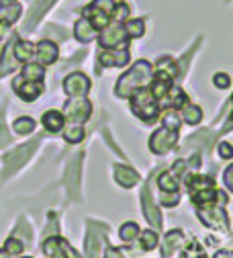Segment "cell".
Instances as JSON below:
<instances>
[{
	"label": "cell",
	"mask_w": 233,
	"mask_h": 258,
	"mask_svg": "<svg viewBox=\"0 0 233 258\" xmlns=\"http://www.w3.org/2000/svg\"><path fill=\"white\" fill-rule=\"evenodd\" d=\"M139 236H141V246H143L145 250H153V248L158 246V234H156L153 230H145V232H141Z\"/></svg>",
	"instance_id": "f546056e"
},
{
	"label": "cell",
	"mask_w": 233,
	"mask_h": 258,
	"mask_svg": "<svg viewBox=\"0 0 233 258\" xmlns=\"http://www.w3.org/2000/svg\"><path fill=\"white\" fill-rule=\"evenodd\" d=\"M98 61H101L103 66H125L129 61V51L127 49H107L101 53Z\"/></svg>",
	"instance_id": "9a60e30c"
},
{
	"label": "cell",
	"mask_w": 233,
	"mask_h": 258,
	"mask_svg": "<svg viewBox=\"0 0 233 258\" xmlns=\"http://www.w3.org/2000/svg\"><path fill=\"white\" fill-rule=\"evenodd\" d=\"M101 244H103V236L101 232H94V230H88V238H86V254L88 258H98L101 254Z\"/></svg>",
	"instance_id": "ffe728a7"
},
{
	"label": "cell",
	"mask_w": 233,
	"mask_h": 258,
	"mask_svg": "<svg viewBox=\"0 0 233 258\" xmlns=\"http://www.w3.org/2000/svg\"><path fill=\"white\" fill-rule=\"evenodd\" d=\"M90 90V80L86 74L82 72H74L68 78L63 80V92L72 96V99H78V96H86Z\"/></svg>",
	"instance_id": "9c48e42d"
},
{
	"label": "cell",
	"mask_w": 233,
	"mask_h": 258,
	"mask_svg": "<svg viewBox=\"0 0 233 258\" xmlns=\"http://www.w3.org/2000/svg\"><path fill=\"white\" fill-rule=\"evenodd\" d=\"M184 234L180 232V230H174V232H170L168 236H166V240H164V248H162V256L164 258H172L174 256V252H178V250H184L186 246H184Z\"/></svg>",
	"instance_id": "7c38bea8"
},
{
	"label": "cell",
	"mask_w": 233,
	"mask_h": 258,
	"mask_svg": "<svg viewBox=\"0 0 233 258\" xmlns=\"http://www.w3.org/2000/svg\"><path fill=\"white\" fill-rule=\"evenodd\" d=\"M182 119L186 121V123H190V125H196V123H201V119H203V109L198 107V105H186L184 107V115H182Z\"/></svg>",
	"instance_id": "d4e9b609"
},
{
	"label": "cell",
	"mask_w": 233,
	"mask_h": 258,
	"mask_svg": "<svg viewBox=\"0 0 233 258\" xmlns=\"http://www.w3.org/2000/svg\"><path fill=\"white\" fill-rule=\"evenodd\" d=\"M25 80H31V82H41L43 76H45V68L41 66V63H29L23 68V74H21Z\"/></svg>",
	"instance_id": "7402d4cb"
},
{
	"label": "cell",
	"mask_w": 233,
	"mask_h": 258,
	"mask_svg": "<svg viewBox=\"0 0 233 258\" xmlns=\"http://www.w3.org/2000/svg\"><path fill=\"white\" fill-rule=\"evenodd\" d=\"M113 11H115L113 0H94L90 7L84 9V19H88L96 31H103L105 27L111 25Z\"/></svg>",
	"instance_id": "3957f363"
},
{
	"label": "cell",
	"mask_w": 233,
	"mask_h": 258,
	"mask_svg": "<svg viewBox=\"0 0 233 258\" xmlns=\"http://www.w3.org/2000/svg\"><path fill=\"white\" fill-rule=\"evenodd\" d=\"M131 111L135 113L139 119H143L145 123H153L160 115V103L153 96L151 88L149 86H143V88H137L131 96Z\"/></svg>",
	"instance_id": "7a4b0ae2"
},
{
	"label": "cell",
	"mask_w": 233,
	"mask_h": 258,
	"mask_svg": "<svg viewBox=\"0 0 233 258\" xmlns=\"http://www.w3.org/2000/svg\"><path fill=\"white\" fill-rule=\"evenodd\" d=\"M90 113H92V105H90V101L84 99V96H78V99H72L63 105V117L76 125L88 121Z\"/></svg>",
	"instance_id": "5b68a950"
},
{
	"label": "cell",
	"mask_w": 233,
	"mask_h": 258,
	"mask_svg": "<svg viewBox=\"0 0 233 258\" xmlns=\"http://www.w3.org/2000/svg\"><path fill=\"white\" fill-rule=\"evenodd\" d=\"M229 82H231V80H229L227 74H215V76H213V84H215L217 88H227Z\"/></svg>",
	"instance_id": "836d02e7"
},
{
	"label": "cell",
	"mask_w": 233,
	"mask_h": 258,
	"mask_svg": "<svg viewBox=\"0 0 233 258\" xmlns=\"http://www.w3.org/2000/svg\"><path fill=\"white\" fill-rule=\"evenodd\" d=\"M129 17V7L125 5V3H121V5H115V11H113V19L117 21V23H121V21H125Z\"/></svg>",
	"instance_id": "1f68e13d"
},
{
	"label": "cell",
	"mask_w": 233,
	"mask_h": 258,
	"mask_svg": "<svg viewBox=\"0 0 233 258\" xmlns=\"http://www.w3.org/2000/svg\"><path fill=\"white\" fill-rule=\"evenodd\" d=\"M176 170H170V172H164L158 180L162 192H178V178H176Z\"/></svg>",
	"instance_id": "44dd1931"
},
{
	"label": "cell",
	"mask_w": 233,
	"mask_h": 258,
	"mask_svg": "<svg viewBox=\"0 0 233 258\" xmlns=\"http://www.w3.org/2000/svg\"><path fill=\"white\" fill-rule=\"evenodd\" d=\"M178 192H170V195H168V192H164V195H162V205H166V207H176L178 205Z\"/></svg>",
	"instance_id": "d6a6232c"
},
{
	"label": "cell",
	"mask_w": 233,
	"mask_h": 258,
	"mask_svg": "<svg viewBox=\"0 0 233 258\" xmlns=\"http://www.w3.org/2000/svg\"><path fill=\"white\" fill-rule=\"evenodd\" d=\"M127 31H125V25L121 23H115V25H109L103 29L101 37H98V41H101V45L105 49H117V47H125L127 45Z\"/></svg>",
	"instance_id": "8992f818"
},
{
	"label": "cell",
	"mask_w": 233,
	"mask_h": 258,
	"mask_svg": "<svg viewBox=\"0 0 233 258\" xmlns=\"http://www.w3.org/2000/svg\"><path fill=\"white\" fill-rule=\"evenodd\" d=\"M107 258H123V256H121L119 250H115V248H107Z\"/></svg>",
	"instance_id": "f35d334b"
},
{
	"label": "cell",
	"mask_w": 233,
	"mask_h": 258,
	"mask_svg": "<svg viewBox=\"0 0 233 258\" xmlns=\"http://www.w3.org/2000/svg\"><path fill=\"white\" fill-rule=\"evenodd\" d=\"M225 203H211L205 207H198V219H201L207 228L213 230H227V215L221 209Z\"/></svg>",
	"instance_id": "277c9868"
},
{
	"label": "cell",
	"mask_w": 233,
	"mask_h": 258,
	"mask_svg": "<svg viewBox=\"0 0 233 258\" xmlns=\"http://www.w3.org/2000/svg\"><path fill=\"white\" fill-rule=\"evenodd\" d=\"M215 258H233V252H229V250H221V252L215 254Z\"/></svg>",
	"instance_id": "ab89813d"
},
{
	"label": "cell",
	"mask_w": 233,
	"mask_h": 258,
	"mask_svg": "<svg viewBox=\"0 0 233 258\" xmlns=\"http://www.w3.org/2000/svg\"><path fill=\"white\" fill-rule=\"evenodd\" d=\"M63 138H65V142H70V144H78V142L84 140V129H82L80 125H74V127H70V129H65Z\"/></svg>",
	"instance_id": "83f0119b"
},
{
	"label": "cell",
	"mask_w": 233,
	"mask_h": 258,
	"mask_svg": "<svg viewBox=\"0 0 233 258\" xmlns=\"http://www.w3.org/2000/svg\"><path fill=\"white\" fill-rule=\"evenodd\" d=\"M74 33H76V39L82 41V43H90L94 37H96V29L92 27V23L88 19H80L76 25H74Z\"/></svg>",
	"instance_id": "2e32d148"
},
{
	"label": "cell",
	"mask_w": 233,
	"mask_h": 258,
	"mask_svg": "<svg viewBox=\"0 0 233 258\" xmlns=\"http://www.w3.org/2000/svg\"><path fill=\"white\" fill-rule=\"evenodd\" d=\"M0 258H13V256H11V254H9V252L3 248V250H0Z\"/></svg>",
	"instance_id": "b9f144b4"
},
{
	"label": "cell",
	"mask_w": 233,
	"mask_h": 258,
	"mask_svg": "<svg viewBox=\"0 0 233 258\" xmlns=\"http://www.w3.org/2000/svg\"><path fill=\"white\" fill-rule=\"evenodd\" d=\"M156 72L166 74V76H170V78H176V74H178L176 61H174V59H170V57H162V59L158 61V66H156Z\"/></svg>",
	"instance_id": "cb8c5ba5"
},
{
	"label": "cell",
	"mask_w": 233,
	"mask_h": 258,
	"mask_svg": "<svg viewBox=\"0 0 233 258\" xmlns=\"http://www.w3.org/2000/svg\"><path fill=\"white\" fill-rule=\"evenodd\" d=\"M11 5H15V0H0V7H11Z\"/></svg>",
	"instance_id": "60d3db41"
},
{
	"label": "cell",
	"mask_w": 233,
	"mask_h": 258,
	"mask_svg": "<svg viewBox=\"0 0 233 258\" xmlns=\"http://www.w3.org/2000/svg\"><path fill=\"white\" fill-rule=\"evenodd\" d=\"M15 92L21 96L23 101L31 103V101H35L37 96L43 92V84L41 82H31V80H25L23 76H19L15 80Z\"/></svg>",
	"instance_id": "30bf717a"
},
{
	"label": "cell",
	"mask_w": 233,
	"mask_h": 258,
	"mask_svg": "<svg viewBox=\"0 0 233 258\" xmlns=\"http://www.w3.org/2000/svg\"><path fill=\"white\" fill-rule=\"evenodd\" d=\"M35 144H37V142H35ZM35 144H25V146L17 148L15 152H9V154H7V158H5V162H7L9 170H13V168H17V166L25 164V160L33 154V148H35Z\"/></svg>",
	"instance_id": "5bb4252c"
},
{
	"label": "cell",
	"mask_w": 233,
	"mask_h": 258,
	"mask_svg": "<svg viewBox=\"0 0 233 258\" xmlns=\"http://www.w3.org/2000/svg\"><path fill=\"white\" fill-rule=\"evenodd\" d=\"M13 129H15L19 136H27V134H31L33 129H35V121H33L31 117H19L13 123Z\"/></svg>",
	"instance_id": "484cf974"
},
{
	"label": "cell",
	"mask_w": 233,
	"mask_h": 258,
	"mask_svg": "<svg viewBox=\"0 0 233 258\" xmlns=\"http://www.w3.org/2000/svg\"><path fill=\"white\" fill-rule=\"evenodd\" d=\"M141 207H143V213H145L147 221L153 225L156 230H160L162 228V215H160L158 207L153 205V199L149 195V188L147 186H143V190H141Z\"/></svg>",
	"instance_id": "8fae6325"
},
{
	"label": "cell",
	"mask_w": 233,
	"mask_h": 258,
	"mask_svg": "<svg viewBox=\"0 0 233 258\" xmlns=\"http://www.w3.org/2000/svg\"><path fill=\"white\" fill-rule=\"evenodd\" d=\"M35 47L31 41H15V47H13V53L19 61H31V57L35 55Z\"/></svg>",
	"instance_id": "d6986e66"
},
{
	"label": "cell",
	"mask_w": 233,
	"mask_h": 258,
	"mask_svg": "<svg viewBox=\"0 0 233 258\" xmlns=\"http://www.w3.org/2000/svg\"><path fill=\"white\" fill-rule=\"evenodd\" d=\"M178 142V132H170V129H158V132H153V136L149 138V150L153 154H166L170 152Z\"/></svg>",
	"instance_id": "52a82bcc"
},
{
	"label": "cell",
	"mask_w": 233,
	"mask_h": 258,
	"mask_svg": "<svg viewBox=\"0 0 233 258\" xmlns=\"http://www.w3.org/2000/svg\"><path fill=\"white\" fill-rule=\"evenodd\" d=\"M11 29V21H7V19H0V39H3L5 35H7V31Z\"/></svg>",
	"instance_id": "74e56055"
},
{
	"label": "cell",
	"mask_w": 233,
	"mask_h": 258,
	"mask_svg": "<svg viewBox=\"0 0 233 258\" xmlns=\"http://www.w3.org/2000/svg\"><path fill=\"white\" fill-rule=\"evenodd\" d=\"M125 31H127L129 37H141L145 33V25L141 19H131L125 23Z\"/></svg>",
	"instance_id": "4316f807"
},
{
	"label": "cell",
	"mask_w": 233,
	"mask_h": 258,
	"mask_svg": "<svg viewBox=\"0 0 233 258\" xmlns=\"http://www.w3.org/2000/svg\"><path fill=\"white\" fill-rule=\"evenodd\" d=\"M219 156H221V158H225V160L233 158V148H231V144H227V142L219 144Z\"/></svg>",
	"instance_id": "e575fe53"
},
{
	"label": "cell",
	"mask_w": 233,
	"mask_h": 258,
	"mask_svg": "<svg viewBox=\"0 0 233 258\" xmlns=\"http://www.w3.org/2000/svg\"><path fill=\"white\" fill-rule=\"evenodd\" d=\"M151 78H153V68L149 66V61L141 59L127 74H123L119 78V82L115 86V94L119 99H129L137 88L147 86V82H151Z\"/></svg>",
	"instance_id": "6da1fadb"
},
{
	"label": "cell",
	"mask_w": 233,
	"mask_h": 258,
	"mask_svg": "<svg viewBox=\"0 0 233 258\" xmlns=\"http://www.w3.org/2000/svg\"><path fill=\"white\" fill-rule=\"evenodd\" d=\"M23 242L21 240H17V238H9L7 242H5V250L11 254V256H19L21 252H23Z\"/></svg>",
	"instance_id": "4dcf8cb0"
},
{
	"label": "cell",
	"mask_w": 233,
	"mask_h": 258,
	"mask_svg": "<svg viewBox=\"0 0 233 258\" xmlns=\"http://www.w3.org/2000/svg\"><path fill=\"white\" fill-rule=\"evenodd\" d=\"M139 234H141V232H139V225H137V223H133V221L123 223V225H121V230H119V236H121L123 242H133Z\"/></svg>",
	"instance_id": "603a6c76"
},
{
	"label": "cell",
	"mask_w": 233,
	"mask_h": 258,
	"mask_svg": "<svg viewBox=\"0 0 233 258\" xmlns=\"http://www.w3.org/2000/svg\"><path fill=\"white\" fill-rule=\"evenodd\" d=\"M11 142V136L7 134V129H5V119L3 115H0V146H7Z\"/></svg>",
	"instance_id": "d590c367"
},
{
	"label": "cell",
	"mask_w": 233,
	"mask_h": 258,
	"mask_svg": "<svg viewBox=\"0 0 233 258\" xmlns=\"http://www.w3.org/2000/svg\"><path fill=\"white\" fill-rule=\"evenodd\" d=\"M63 119H65V117H63V113H59V111H45L41 123H43V127L47 129V132L57 134V132H61V127H63Z\"/></svg>",
	"instance_id": "e0dca14e"
},
{
	"label": "cell",
	"mask_w": 233,
	"mask_h": 258,
	"mask_svg": "<svg viewBox=\"0 0 233 258\" xmlns=\"http://www.w3.org/2000/svg\"><path fill=\"white\" fill-rule=\"evenodd\" d=\"M43 252L49 258H80V254L61 238H49L43 242Z\"/></svg>",
	"instance_id": "ba28073f"
},
{
	"label": "cell",
	"mask_w": 233,
	"mask_h": 258,
	"mask_svg": "<svg viewBox=\"0 0 233 258\" xmlns=\"http://www.w3.org/2000/svg\"><path fill=\"white\" fill-rule=\"evenodd\" d=\"M164 129H170V132H178L180 129V117L176 111H168L164 115Z\"/></svg>",
	"instance_id": "f1b7e54d"
},
{
	"label": "cell",
	"mask_w": 233,
	"mask_h": 258,
	"mask_svg": "<svg viewBox=\"0 0 233 258\" xmlns=\"http://www.w3.org/2000/svg\"><path fill=\"white\" fill-rule=\"evenodd\" d=\"M115 178H117V182L121 184V186H135L137 184V180H139V174L135 172V170H131V168H127V166H115Z\"/></svg>",
	"instance_id": "ac0fdd59"
},
{
	"label": "cell",
	"mask_w": 233,
	"mask_h": 258,
	"mask_svg": "<svg viewBox=\"0 0 233 258\" xmlns=\"http://www.w3.org/2000/svg\"><path fill=\"white\" fill-rule=\"evenodd\" d=\"M231 99H233V96H231Z\"/></svg>",
	"instance_id": "7bdbcfd3"
},
{
	"label": "cell",
	"mask_w": 233,
	"mask_h": 258,
	"mask_svg": "<svg viewBox=\"0 0 233 258\" xmlns=\"http://www.w3.org/2000/svg\"><path fill=\"white\" fill-rule=\"evenodd\" d=\"M223 180H225V184H227V188L233 192V164L225 170V174H223Z\"/></svg>",
	"instance_id": "8d00e7d4"
},
{
	"label": "cell",
	"mask_w": 233,
	"mask_h": 258,
	"mask_svg": "<svg viewBox=\"0 0 233 258\" xmlns=\"http://www.w3.org/2000/svg\"><path fill=\"white\" fill-rule=\"evenodd\" d=\"M35 53H37V57H39L41 66H49V63H53V61L57 59V53H59V51H57V45H55L53 41L43 39V41L37 43Z\"/></svg>",
	"instance_id": "4fadbf2b"
}]
</instances>
